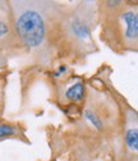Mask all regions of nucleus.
<instances>
[{"mask_svg":"<svg viewBox=\"0 0 138 161\" xmlns=\"http://www.w3.org/2000/svg\"><path fill=\"white\" fill-rule=\"evenodd\" d=\"M14 30L25 54L50 65L58 56V32L64 4L41 0L9 2Z\"/></svg>","mask_w":138,"mask_h":161,"instance_id":"nucleus-1","label":"nucleus"},{"mask_svg":"<svg viewBox=\"0 0 138 161\" xmlns=\"http://www.w3.org/2000/svg\"><path fill=\"white\" fill-rule=\"evenodd\" d=\"M98 26V3L77 2L64 4L58 32V56L73 62L97 51L93 31Z\"/></svg>","mask_w":138,"mask_h":161,"instance_id":"nucleus-2","label":"nucleus"},{"mask_svg":"<svg viewBox=\"0 0 138 161\" xmlns=\"http://www.w3.org/2000/svg\"><path fill=\"white\" fill-rule=\"evenodd\" d=\"M101 40L118 54H138V2L98 3Z\"/></svg>","mask_w":138,"mask_h":161,"instance_id":"nucleus-3","label":"nucleus"},{"mask_svg":"<svg viewBox=\"0 0 138 161\" xmlns=\"http://www.w3.org/2000/svg\"><path fill=\"white\" fill-rule=\"evenodd\" d=\"M0 53L7 59L25 54L14 30L10 3L2 0H0Z\"/></svg>","mask_w":138,"mask_h":161,"instance_id":"nucleus-4","label":"nucleus"},{"mask_svg":"<svg viewBox=\"0 0 138 161\" xmlns=\"http://www.w3.org/2000/svg\"><path fill=\"white\" fill-rule=\"evenodd\" d=\"M58 98L63 105L83 103L86 98V83L83 78L80 75H70L59 82Z\"/></svg>","mask_w":138,"mask_h":161,"instance_id":"nucleus-5","label":"nucleus"},{"mask_svg":"<svg viewBox=\"0 0 138 161\" xmlns=\"http://www.w3.org/2000/svg\"><path fill=\"white\" fill-rule=\"evenodd\" d=\"M123 138L127 151L138 157V113L130 108H128L125 114Z\"/></svg>","mask_w":138,"mask_h":161,"instance_id":"nucleus-6","label":"nucleus"},{"mask_svg":"<svg viewBox=\"0 0 138 161\" xmlns=\"http://www.w3.org/2000/svg\"><path fill=\"white\" fill-rule=\"evenodd\" d=\"M5 139H18L28 142L26 137V128L17 122H5L0 120V141Z\"/></svg>","mask_w":138,"mask_h":161,"instance_id":"nucleus-7","label":"nucleus"},{"mask_svg":"<svg viewBox=\"0 0 138 161\" xmlns=\"http://www.w3.org/2000/svg\"><path fill=\"white\" fill-rule=\"evenodd\" d=\"M83 118L87 124L96 132H104L106 129V120L102 118V114L93 105H87L83 110Z\"/></svg>","mask_w":138,"mask_h":161,"instance_id":"nucleus-8","label":"nucleus"},{"mask_svg":"<svg viewBox=\"0 0 138 161\" xmlns=\"http://www.w3.org/2000/svg\"><path fill=\"white\" fill-rule=\"evenodd\" d=\"M5 87H7V75L3 72H0V120H2L5 106Z\"/></svg>","mask_w":138,"mask_h":161,"instance_id":"nucleus-9","label":"nucleus"},{"mask_svg":"<svg viewBox=\"0 0 138 161\" xmlns=\"http://www.w3.org/2000/svg\"><path fill=\"white\" fill-rule=\"evenodd\" d=\"M7 64H8V59L0 53V72H3V69L7 67Z\"/></svg>","mask_w":138,"mask_h":161,"instance_id":"nucleus-10","label":"nucleus"}]
</instances>
